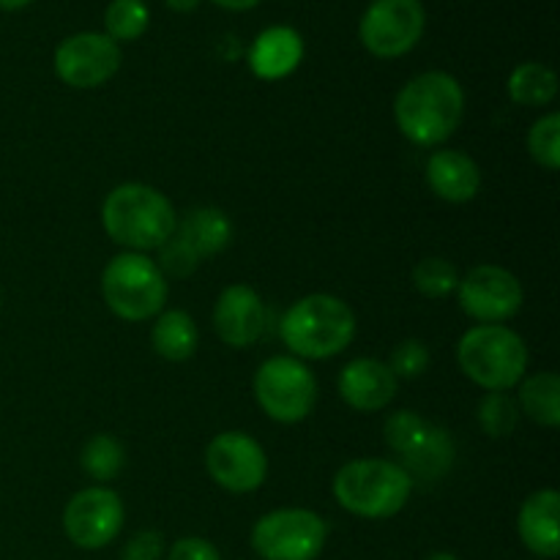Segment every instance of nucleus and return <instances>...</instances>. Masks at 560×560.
<instances>
[{
    "instance_id": "nucleus-1",
    "label": "nucleus",
    "mask_w": 560,
    "mask_h": 560,
    "mask_svg": "<svg viewBox=\"0 0 560 560\" xmlns=\"http://www.w3.org/2000/svg\"><path fill=\"white\" fill-rule=\"evenodd\" d=\"M465 113L463 85L446 71L413 77L394 98V120L413 145L432 148L459 129Z\"/></svg>"
},
{
    "instance_id": "nucleus-2",
    "label": "nucleus",
    "mask_w": 560,
    "mask_h": 560,
    "mask_svg": "<svg viewBox=\"0 0 560 560\" xmlns=\"http://www.w3.org/2000/svg\"><path fill=\"white\" fill-rule=\"evenodd\" d=\"M104 233L129 252L159 249L175 233L178 213L173 202L148 184H120L104 197Z\"/></svg>"
},
{
    "instance_id": "nucleus-3",
    "label": "nucleus",
    "mask_w": 560,
    "mask_h": 560,
    "mask_svg": "<svg viewBox=\"0 0 560 560\" xmlns=\"http://www.w3.org/2000/svg\"><path fill=\"white\" fill-rule=\"evenodd\" d=\"M279 337L295 359H331L353 342L355 315L337 295L312 293L284 312L279 320Z\"/></svg>"
},
{
    "instance_id": "nucleus-4",
    "label": "nucleus",
    "mask_w": 560,
    "mask_h": 560,
    "mask_svg": "<svg viewBox=\"0 0 560 560\" xmlns=\"http://www.w3.org/2000/svg\"><path fill=\"white\" fill-rule=\"evenodd\" d=\"M331 492L334 501L355 517L388 520L405 509L413 479L392 459H353L337 470Z\"/></svg>"
},
{
    "instance_id": "nucleus-5",
    "label": "nucleus",
    "mask_w": 560,
    "mask_h": 560,
    "mask_svg": "<svg viewBox=\"0 0 560 560\" xmlns=\"http://www.w3.org/2000/svg\"><path fill=\"white\" fill-rule=\"evenodd\" d=\"M459 370L485 392H509L528 372V348L509 326H474L457 345Z\"/></svg>"
},
{
    "instance_id": "nucleus-6",
    "label": "nucleus",
    "mask_w": 560,
    "mask_h": 560,
    "mask_svg": "<svg viewBox=\"0 0 560 560\" xmlns=\"http://www.w3.org/2000/svg\"><path fill=\"white\" fill-rule=\"evenodd\" d=\"M170 284L156 260L140 252H120L102 271V299L115 317L142 323L164 312Z\"/></svg>"
},
{
    "instance_id": "nucleus-7",
    "label": "nucleus",
    "mask_w": 560,
    "mask_h": 560,
    "mask_svg": "<svg viewBox=\"0 0 560 560\" xmlns=\"http://www.w3.org/2000/svg\"><path fill=\"white\" fill-rule=\"evenodd\" d=\"M252 388L262 413L279 424H299L317 405L315 375L295 355H273L262 361Z\"/></svg>"
},
{
    "instance_id": "nucleus-8",
    "label": "nucleus",
    "mask_w": 560,
    "mask_h": 560,
    "mask_svg": "<svg viewBox=\"0 0 560 560\" xmlns=\"http://www.w3.org/2000/svg\"><path fill=\"white\" fill-rule=\"evenodd\" d=\"M328 525L312 509H273L252 528V550L262 560H317Z\"/></svg>"
},
{
    "instance_id": "nucleus-9",
    "label": "nucleus",
    "mask_w": 560,
    "mask_h": 560,
    "mask_svg": "<svg viewBox=\"0 0 560 560\" xmlns=\"http://www.w3.org/2000/svg\"><path fill=\"white\" fill-rule=\"evenodd\" d=\"M424 25L421 0H372L361 16L359 36L375 58H402L419 44Z\"/></svg>"
},
{
    "instance_id": "nucleus-10",
    "label": "nucleus",
    "mask_w": 560,
    "mask_h": 560,
    "mask_svg": "<svg viewBox=\"0 0 560 560\" xmlns=\"http://www.w3.org/2000/svg\"><path fill=\"white\" fill-rule=\"evenodd\" d=\"M124 520L126 509L118 492L96 485L71 495L63 512V530L71 545L93 552L118 539Z\"/></svg>"
},
{
    "instance_id": "nucleus-11",
    "label": "nucleus",
    "mask_w": 560,
    "mask_h": 560,
    "mask_svg": "<svg viewBox=\"0 0 560 560\" xmlns=\"http://www.w3.org/2000/svg\"><path fill=\"white\" fill-rule=\"evenodd\" d=\"M459 306L481 326H501L523 310V284L501 266H476L457 284Z\"/></svg>"
},
{
    "instance_id": "nucleus-12",
    "label": "nucleus",
    "mask_w": 560,
    "mask_h": 560,
    "mask_svg": "<svg viewBox=\"0 0 560 560\" xmlns=\"http://www.w3.org/2000/svg\"><path fill=\"white\" fill-rule=\"evenodd\" d=\"M206 470L233 495L260 490L268 476V457L260 443L238 430L219 432L206 448Z\"/></svg>"
},
{
    "instance_id": "nucleus-13",
    "label": "nucleus",
    "mask_w": 560,
    "mask_h": 560,
    "mask_svg": "<svg viewBox=\"0 0 560 560\" xmlns=\"http://www.w3.org/2000/svg\"><path fill=\"white\" fill-rule=\"evenodd\" d=\"M118 69L120 47L107 33H77L55 49V74L69 88H102L118 74Z\"/></svg>"
},
{
    "instance_id": "nucleus-14",
    "label": "nucleus",
    "mask_w": 560,
    "mask_h": 560,
    "mask_svg": "<svg viewBox=\"0 0 560 560\" xmlns=\"http://www.w3.org/2000/svg\"><path fill=\"white\" fill-rule=\"evenodd\" d=\"M213 328L230 348H249L268 331V306L249 284H230L213 304Z\"/></svg>"
},
{
    "instance_id": "nucleus-15",
    "label": "nucleus",
    "mask_w": 560,
    "mask_h": 560,
    "mask_svg": "<svg viewBox=\"0 0 560 560\" xmlns=\"http://www.w3.org/2000/svg\"><path fill=\"white\" fill-rule=\"evenodd\" d=\"M399 381L388 364L377 359H353L339 372V397L359 413H377L397 397Z\"/></svg>"
},
{
    "instance_id": "nucleus-16",
    "label": "nucleus",
    "mask_w": 560,
    "mask_h": 560,
    "mask_svg": "<svg viewBox=\"0 0 560 560\" xmlns=\"http://www.w3.org/2000/svg\"><path fill=\"white\" fill-rule=\"evenodd\" d=\"M560 495L558 490H536L523 501L517 514V530L523 545L534 556L556 560L560 556Z\"/></svg>"
},
{
    "instance_id": "nucleus-17",
    "label": "nucleus",
    "mask_w": 560,
    "mask_h": 560,
    "mask_svg": "<svg viewBox=\"0 0 560 560\" xmlns=\"http://www.w3.org/2000/svg\"><path fill=\"white\" fill-rule=\"evenodd\" d=\"M427 184L443 202H470L481 189V170L468 153L435 151L427 162Z\"/></svg>"
},
{
    "instance_id": "nucleus-18",
    "label": "nucleus",
    "mask_w": 560,
    "mask_h": 560,
    "mask_svg": "<svg viewBox=\"0 0 560 560\" xmlns=\"http://www.w3.org/2000/svg\"><path fill=\"white\" fill-rule=\"evenodd\" d=\"M304 58V42L288 25H273L255 38L249 49V69L260 80H282L293 74Z\"/></svg>"
},
{
    "instance_id": "nucleus-19",
    "label": "nucleus",
    "mask_w": 560,
    "mask_h": 560,
    "mask_svg": "<svg viewBox=\"0 0 560 560\" xmlns=\"http://www.w3.org/2000/svg\"><path fill=\"white\" fill-rule=\"evenodd\" d=\"M175 235H178L202 262L208 260V257L219 255V252L230 244V238H233V224H230L228 213H224L222 208L200 206L195 208V211L186 213L184 219H178Z\"/></svg>"
},
{
    "instance_id": "nucleus-20",
    "label": "nucleus",
    "mask_w": 560,
    "mask_h": 560,
    "mask_svg": "<svg viewBox=\"0 0 560 560\" xmlns=\"http://www.w3.org/2000/svg\"><path fill=\"white\" fill-rule=\"evenodd\" d=\"M402 457V468L408 470L410 479L421 481H438L446 476V470L452 468L454 463V441L446 430L430 424L427 421L424 432L419 435V441L408 448Z\"/></svg>"
},
{
    "instance_id": "nucleus-21",
    "label": "nucleus",
    "mask_w": 560,
    "mask_h": 560,
    "mask_svg": "<svg viewBox=\"0 0 560 560\" xmlns=\"http://www.w3.org/2000/svg\"><path fill=\"white\" fill-rule=\"evenodd\" d=\"M151 345L162 359L186 361L197 353L200 331H197V323L191 320V315H186L184 310L159 312L151 331Z\"/></svg>"
},
{
    "instance_id": "nucleus-22",
    "label": "nucleus",
    "mask_w": 560,
    "mask_h": 560,
    "mask_svg": "<svg viewBox=\"0 0 560 560\" xmlns=\"http://www.w3.org/2000/svg\"><path fill=\"white\" fill-rule=\"evenodd\" d=\"M520 413L528 416L534 424H560V377L556 372H536L520 381Z\"/></svg>"
},
{
    "instance_id": "nucleus-23",
    "label": "nucleus",
    "mask_w": 560,
    "mask_h": 560,
    "mask_svg": "<svg viewBox=\"0 0 560 560\" xmlns=\"http://www.w3.org/2000/svg\"><path fill=\"white\" fill-rule=\"evenodd\" d=\"M509 98L520 107H545L558 96V77L545 63H523L509 74Z\"/></svg>"
},
{
    "instance_id": "nucleus-24",
    "label": "nucleus",
    "mask_w": 560,
    "mask_h": 560,
    "mask_svg": "<svg viewBox=\"0 0 560 560\" xmlns=\"http://www.w3.org/2000/svg\"><path fill=\"white\" fill-rule=\"evenodd\" d=\"M80 463L82 470H85L93 481L104 485V481H113L115 476L120 474V468H124L126 463V454L124 446H120L113 435H93L91 441L85 443V448H82Z\"/></svg>"
},
{
    "instance_id": "nucleus-25",
    "label": "nucleus",
    "mask_w": 560,
    "mask_h": 560,
    "mask_svg": "<svg viewBox=\"0 0 560 560\" xmlns=\"http://www.w3.org/2000/svg\"><path fill=\"white\" fill-rule=\"evenodd\" d=\"M148 5L142 0H113L104 11V27L115 44L135 42L148 31Z\"/></svg>"
},
{
    "instance_id": "nucleus-26",
    "label": "nucleus",
    "mask_w": 560,
    "mask_h": 560,
    "mask_svg": "<svg viewBox=\"0 0 560 560\" xmlns=\"http://www.w3.org/2000/svg\"><path fill=\"white\" fill-rule=\"evenodd\" d=\"M479 424L490 438H509L520 424V408L506 392H487L479 402Z\"/></svg>"
},
{
    "instance_id": "nucleus-27",
    "label": "nucleus",
    "mask_w": 560,
    "mask_h": 560,
    "mask_svg": "<svg viewBox=\"0 0 560 560\" xmlns=\"http://www.w3.org/2000/svg\"><path fill=\"white\" fill-rule=\"evenodd\" d=\"M413 284L427 299H446V295H452L457 290L459 273L443 257H427V260H421L413 268Z\"/></svg>"
},
{
    "instance_id": "nucleus-28",
    "label": "nucleus",
    "mask_w": 560,
    "mask_h": 560,
    "mask_svg": "<svg viewBox=\"0 0 560 560\" xmlns=\"http://www.w3.org/2000/svg\"><path fill=\"white\" fill-rule=\"evenodd\" d=\"M528 153L539 167H560V115L547 113L530 126L528 131Z\"/></svg>"
},
{
    "instance_id": "nucleus-29",
    "label": "nucleus",
    "mask_w": 560,
    "mask_h": 560,
    "mask_svg": "<svg viewBox=\"0 0 560 560\" xmlns=\"http://www.w3.org/2000/svg\"><path fill=\"white\" fill-rule=\"evenodd\" d=\"M424 427L427 421L421 419L419 413H413V410H397V413L388 416L386 427H383V441L388 443L392 452L405 454L416 441H419Z\"/></svg>"
},
{
    "instance_id": "nucleus-30",
    "label": "nucleus",
    "mask_w": 560,
    "mask_h": 560,
    "mask_svg": "<svg viewBox=\"0 0 560 560\" xmlns=\"http://www.w3.org/2000/svg\"><path fill=\"white\" fill-rule=\"evenodd\" d=\"M159 260L156 266L162 268L164 277H173V279H184L189 273H195L200 268V257L178 238V235H170L162 246H159Z\"/></svg>"
},
{
    "instance_id": "nucleus-31",
    "label": "nucleus",
    "mask_w": 560,
    "mask_h": 560,
    "mask_svg": "<svg viewBox=\"0 0 560 560\" xmlns=\"http://www.w3.org/2000/svg\"><path fill=\"white\" fill-rule=\"evenodd\" d=\"M427 366H430V348H427L421 339H405L394 348L392 361H388V370L394 372V377H419L424 375Z\"/></svg>"
},
{
    "instance_id": "nucleus-32",
    "label": "nucleus",
    "mask_w": 560,
    "mask_h": 560,
    "mask_svg": "<svg viewBox=\"0 0 560 560\" xmlns=\"http://www.w3.org/2000/svg\"><path fill=\"white\" fill-rule=\"evenodd\" d=\"M164 536L159 530H137L120 550V560H162Z\"/></svg>"
},
{
    "instance_id": "nucleus-33",
    "label": "nucleus",
    "mask_w": 560,
    "mask_h": 560,
    "mask_svg": "<svg viewBox=\"0 0 560 560\" xmlns=\"http://www.w3.org/2000/svg\"><path fill=\"white\" fill-rule=\"evenodd\" d=\"M167 560H222V552L202 536H184L170 547Z\"/></svg>"
},
{
    "instance_id": "nucleus-34",
    "label": "nucleus",
    "mask_w": 560,
    "mask_h": 560,
    "mask_svg": "<svg viewBox=\"0 0 560 560\" xmlns=\"http://www.w3.org/2000/svg\"><path fill=\"white\" fill-rule=\"evenodd\" d=\"M217 5H222V9H230V11H246V9H255L260 0H213Z\"/></svg>"
},
{
    "instance_id": "nucleus-35",
    "label": "nucleus",
    "mask_w": 560,
    "mask_h": 560,
    "mask_svg": "<svg viewBox=\"0 0 560 560\" xmlns=\"http://www.w3.org/2000/svg\"><path fill=\"white\" fill-rule=\"evenodd\" d=\"M200 3H202V0H167L170 9L178 11V14H186V11H195Z\"/></svg>"
},
{
    "instance_id": "nucleus-36",
    "label": "nucleus",
    "mask_w": 560,
    "mask_h": 560,
    "mask_svg": "<svg viewBox=\"0 0 560 560\" xmlns=\"http://www.w3.org/2000/svg\"><path fill=\"white\" fill-rule=\"evenodd\" d=\"M33 0H0V9L5 11H16V9H25V5H31Z\"/></svg>"
},
{
    "instance_id": "nucleus-37",
    "label": "nucleus",
    "mask_w": 560,
    "mask_h": 560,
    "mask_svg": "<svg viewBox=\"0 0 560 560\" xmlns=\"http://www.w3.org/2000/svg\"><path fill=\"white\" fill-rule=\"evenodd\" d=\"M424 560H459V558L452 556V552H432V556H427Z\"/></svg>"
},
{
    "instance_id": "nucleus-38",
    "label": "nucleus",
    "mask_w": 560,
    "mask_h": 560,
    "mask_svg": "<svg viewBox=\"0 0 560 560\" xmlns=\"http://www.w3.org/2000/svg\"><path fill=\"white\" fill-rule=\"evenodd\" d=\"M0 304H3V301H0Z\"/></svg>"
}]
</instances>
